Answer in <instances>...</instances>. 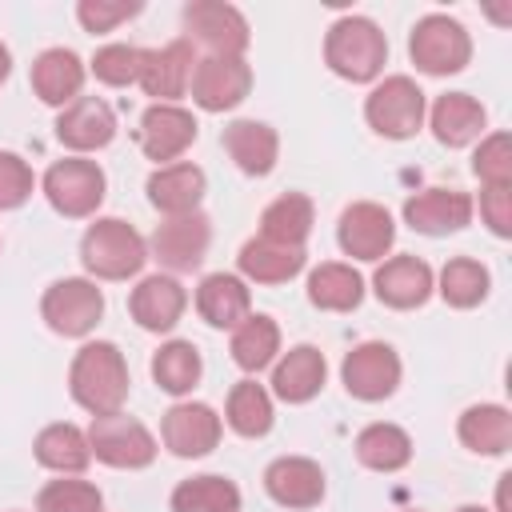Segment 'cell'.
Instances as JSON below:
<instances>
[{
  "instance_id": "1",
  "label": "cell",
  "mask_w": 512,
  "mask_h": 512,
  "mask_svg": "<svg viewBox=\"0 0 512 512\" xmlns=\"http://www.w3.org/2000/svg\"><path fill=\"white\" fill-rule=\"evenodd\" d=\"M68 384L80 408H88L92 416H108V412H120L128 400V364L116 344L92 340L76 352Z\"/></svg>"
},
{
  "instance_id": "2",
  "label": "cell",
  "mask_w": 512,
  "mask_h": 512,
  "mask_svg": "<svg viewBox=\"0 0 512 512\" xmlns=\"http://www.w3.org/2000/svg\"><path fill=\"white\" fill-rule=\"evenodd\" d=\"M324 60L336 76H344L352 84H368L380 76L384 60H388V40L368 16H340L328 28Z\"/></svg>"
},
{
  "instance_id": "3",
  "label": "cell",
  "mask_w": 512,
  "mask_h": 512,
  "mask_svg": "<svg viewBox=\"0 0 512 512\" xmlns=\"http://www.w3.org/2000/svg\"><path fill=\"white\" fill-rule=\"evenodd\" d=\"M80 260L100 280H128L144 268L148 244L132 224H124L116 216H104V220L88 224V232L80 240Z\"/></svg>"
},
{
  "instance_id": "4",
  "label": "cell",
  "mask_w": 512,
  "mask_h": 512,
  "mask_svg": "<svg viewBox=\"0 0 512 512\" xmlns=\"http://www.w3.org/2000/svg\"><path fill=\"white\" fill-rule=\"evenodd\" d=\"M408 56H412V64H416L420 72H428V76H448V72H460V68L468 64L472 40H468V32H464L460 20L432 12V16L416 20L412 40H408Z\"/></svg>"
},
{
  "instance_id": "5",
  "label": "cell",
  "mask_w": 512,
  "mask_h": 512,
  "mask_svg": "<svg viewBox=\"0 0 512 512\" xmlns=\"http://www.w3.org/2000/svg\"><path fill=\"white\" fill-rule=\"evenodd\" d=\"M364 116H368V124H372L380 136H388V140H408V136H416V128L424 124V92H420V84L408 80V76H388V80H380V84L368 92Z\"/></svg>"
},
{
  "instance_id": "6",
  "label": "cell",
  "mask_w": 512,
  "mask_h": 512,
  "mask_svg": "<svg viewBox=\"0 0 512 512\" xmlns=\"http://www.w3.org/2000/svg\"><path fill=\"white\" fill-rule=\"evenodd\" d=\"M88 448L96 460H104L108 468H148L156 456V440L152 432L124 416V412H108V416H92L88 428Z\"/></svg>"
},
{
  "instance_id": "7",
  "label": "cell",
  "mask_w": 512,
  "mask_h": 512,
  "mask_svg": "<svg viewBox=\"0 0 512 512\" xmlns=\"http://www.w3.org/2000/svg\"><path fill=\"white\" fill-rule=\"evenodd\" d=\"M44 196L60 216H72V220L92 216L104 200V172L96 160H80V156L60 160L44 172Z\"/></svg>"
},
{
  "instance_id": "8",
  "label": "cell",
  "mask_w": 512,
  "mask_h": 512,
  "mask_svg": "<svg viewBox=\"0 0 512 512\" xmlns=\"http://www.w3.org/2000/svg\"><path fill=\"white\" fill-rule=\"evenodd\" d=\"M40 312H44L52 332H60V336H88L100 324V316H104V296H100V288L92 280L68 276V280H56L44 292Z\"/></svg>"
},
{
  "instance_id": "9",
  "label": "cell",
  "mask_w": 512,
  "mask_h": 512,
  "mask_svg": "<svg viewBox=\"0 0 512 512\" xmlns=\"http://www.w3.org/2000/svg\"><path fill=\"white\" fill-rule=\"evenodd\" d=\"M184 28L188 44H204L208 56H244L248 48V20L240 8L220 4V0H196L184 8Z\"/></svg>"
},
{
  "instance_id": "10",
  "label": "cell",
  "mask_w": 512,
  "mask_h": 512,
  "mask_svg": "<svg viewBox=\"0 0 512 512\" xmlns=\"http://www.w3.org/2000/svg\"><path fill=\"white\" fill-rule=\"evenodd\" d=\"M192 100L204 112H228L236 108L252 88V68L244 56H204L192 68Z\"/></svg>"
},
{
  "instance_id": "11",
  "label": "cell",
  "mask_w": 512,
  "mask_h": 512,
  "mask_svg": "<svg viewBox=\"0 0 512 512\" xmlns=\"http://www.w3.org/2000/svg\"><path fill=\"white\" fill-rule=\"evenodd\" d=\"M340 376H344V388L356 396V400H384L396 392L400 384V356L380 344V340H368V344H356L344 364H340Z\"/></svg>"
},
{
  "instance_id": "12",
  "label": "cell",
  "mask_w": 512,
  "mask_h": 512,
  "mask_svg": "<svg viewBox=\"0 0 512 512\" xmlns=\"http://www.w3.org/2000/svg\"><path fill=\"white\" fill-rule=\"evenodd\" d=\"M336 240H340V248L352 260H380L392 248V240H396V224H392V216H388L384 204L360 200V204H348L340 212Z\"/></svg>"
},
{
  "instance_id": "13",
  "label": "cell",
  "mask_w": 512,
  "mask_h": 512,
  "mask_svg": "<svg viewBox=\"0 0 512 512\" xmlns=\"http://www.w3.org/2000/svg\"><path fill=\"white\" fill-rule=\"evenodd\" d=\"M208 240H212L208 216L204 212H184V216H168L164 224H156L152 252L172 272H192L208 252Z\"/></svg>"
},
{
  "instance_id": "14",
  "label": "cell",
  "mask_w": 512,
  "mask_h": 512,
  "mask_svg": "<svg viewBox=\"0 0 512 512\" xmlns=\"http://www.w3.org/2000/svg\"><path fill=\"white\" fill-rule=\"evenodd\" d=\"M404 220H408V228H416L424 236L460 232L472 220V196L456 192V188H424L404 200Z\"/></svg>"
},
{
  "instance_id": "15",
  "label": "cell",
  "mask_w": 512,
  "mask_h": 512,
  "mask_svg": "<svg viewBox=\"0 0 512 512\" xmlns=\"http://www.w3.org/2000/svg\"><path fill=\"white\" fill-rule=\"evenodd\" d=\"M56 136L72 152H96L116 136V116L100 96H76L56 116Z\"/></svg>"
},
{
  "instance_id": "16",
  "label": "cell",
  "mask_w": 512,
  "mask_h": 512,
  "mask_svg": "<svg viewBox=\"0 0 512 512\" xmlns=\"http://www.w3.org/2000/svg\"><path fill=\"white\" fill-rule=\"evenodd\" d=\"M140 148L152 160H176L196 140V120L180 104H152L140 116Z\"/></svg>"
},
{
  "instance_id": "17",
  "label": "cell",
  "mask_w": 512,
  "mask_h": 512,
  "mask_svg": "<svg viewBox=\"0 0 512 512\" xmlns=\"http://www.w3.org/2000/svg\"><path fill=\"white\" fill-rule=\"evenodd\" d=\"M264 488L284 508H312L324 500V472L308 456H280L268 464Z\"/></svg>"
},
{
  "instance_id": "18",
  "label": "cell",
  "mask_w": 512,
  "mask_h": 512,
  "mask_svg": "<svg viewBox=\"0 0 512 512\" xmlns=\"http://www.w3.org/2000/svg\"><path fill=\"white\" fill-rule=\"evenodd\" d=\"M192 44L188 40H172L164 48H152L144 56V72H140V88L148 96H156V104H172L176 96L188 92L192 84Z\"/></svg>"
},
{
  "instance_id": "19",
  "label": "cell",
  "mask_w": 512,
  "mask_h": 512,
  "mask_svg": "<svg viewBox=\"0 0 512 512\" xmlns=\"http://www.w3.org/2000/svg\"><path fill=\"white\" fill-rule=\"evenodd\" d=\"M160 432L176 456H208L220 444V416L208 404H172Z\"/></svg>"
},
{
  "instance_id": "20",
  "label": "cell",
  "mask_w": 512,
  "mask_h": 512,
  "mask_svg": "<svg viewBox=\"0 0 512 512\" xmlns=\"http://www.w3.org/2000/svg\"><path fill=\"white\" fill-rule=\"evenodd\" d=\"M372 288L388 308H420L432 296V268L416 256H392L376 268Z\"/></svg>"
},
{
  "instance_id": "21",
  "label": "cell",
  "mask_w": 512,
  "mask_h": 512,
  "mask_svg": "<svg viewBox=\"0 0 512 512\" xmlns=\"http://www.w3.org/2000/svg\"><path fill=\"white\" fill-rule=\"evenodd\" d=\"M184 304H188V296H184L180 280H172V276H148V280H140V284L132 288L128 312H132V320H136L140 328H148V332H168V328H176V320L184 316Z\"/></svg>"
},
{
  "instance_id": "22",
  "label": "cell",
  "mask_w": 512,
  "mask_h": 512,
  "mask_svg": "<svg viewBox=\"0 0 512 512\" xmlns=\"http://www.w3.org/2000/svg\"><path fill=\"white\" fill-rule=\"evenodd\" d=\"M84 88V64L76 52L68 48H48L32 60V92L44 100V104H56V108H68Z\"/></svg>"
},
{
  "instance_id": "23",
  "label": "cell",
  "mask_w": 512,
  "mask_h": 512,
  "mask_svg": "<svg viewBox=\"0 0 512 512\" xmlns=\"http://www.w3.org/2000/svg\"><path fill=\"white\" fill-rule=\"evenodd\" d=\"M196 312L212 324V328H236L252 316V296L244 288L240 276L232 272H212L200 280L196 288Z\"/></svg>"
},
{
  "instance_id": "24",
  "label": "cell",
  "mask_w": 512,
  "mask_h": 512,
  "mask_svg": "<svg viewBox=\"0 0 512 512\" xmlns=\"http://www.w3.org/2000/svg\"><path fill=\"white\" fill-rule=\"evenodd\" d=\"M224 148L248 176H268L280 156V136L264 120H232L224 128Z\"/></svg>"
},
{
  "instance_id": "25",
  "label": "cell",
  "mask_w": 512,
  "mask_h": 512,
  "mask_svg": "<svg viewBox=\"0 0 512 512\" xmlns=\"http://www.w3.org/2000/svg\"><path fill=\"white\" fill-rule=\"evenodd\" d=\"M204 196V172L196 164H164L148 176V200L152 208H160L164 216H184V212H196Z\"/></svg>"
},
{
  "instance_id": "26",
  "label": "cell",
  "mask_w": 512,
  "mask_h": 512,
  "mask_svg": "<svg viewBox=\"0 0 512 512\" xmlns=\"http://www.w3.org/2000/svg\"><path fill=\"white\" fill-rule=\"evenodd\" d=\"M324 372H328V368H324L320 348L296 344V348H288L284 360L276 364V372H272V392H276L280 400H288V404H304V400H312V396L320 392Z\"/></svg>"
},
{
  "instance_id": "27",
  "label": "cell",
  "mask_w": 512,
  "mask_h": 512,
  "mask_svg": "<svg viewBox=\"0 0 512 512\" xmlns=\"http://www.w3.org/2000/svg\"><path fill=\"white\" fill-rule=\"evenodd\" d=\"M484 120H488V116H484L480 100L468 96V92H448V96H440V100L432 104V132H436V140L448 144V148L472 144V140L484 132Z\"/></svg>"
},
{
  "instance_id": "28",
  "label": "cell",
  "mask_w": 512,
  "mask_h": 512,
  "mask_svg": "<svg viewBox=\"0 0 512 512\" xmlns=\"http://www.w3.org/2000/svg\"><path fill=\"white\" fill-rule=\"evenodd\" d=\"M236 260H240V272L256 284H284L304 268V248H288V244L256 236L240 248Z\"/></svg>"
},
{
  "instance_id": "29",
  "label": "cell",
  "mask_w": 512,
  "mask_h": 512,
  "mask_svg": "<svg viewBox=\"0 0 512 512\" xmlns=\"http://www.w3.org/2000/svg\"><path fill=\"white\" fill-rule=\"evenodd\" d=\"M456 432H460L464 448H472L480 456H500L512 444V416L500 404H472L460 416V428Z\"/></svg>"
},
{
  "instance_id": "30",
  "label": "cell",
  "mask_w": 512,
  "mask_h": 512,
  "mask_svg": "<svg viewBox=\"0 0 512 512\" xmlns=\"http://www.w3.org/2000/svg\"><path fill=\"white\" fill-rule=\"evenodd\" d=\"M36 460L52 472H64V476H76L88 468L92 460V448H88V432H80L76 424H48L40 436H36Z\"/></svg>"
},
{
  "instance_id": "31",
  "label": "cell",
  "mask_w": 512,
  "mask_h": 512,
  "mask_svg": "<svg viewBox=\"0 0 512 512\" xmlns=\"http://www.w3.org/2000/svg\"><path fill=\"white\" fill-rule=\"evenodd\" d=\"M308 232H312V200L300 196V192H284L260 216V236L264 240H276V244H288V248H304Z\"/></svg>"
},
{
  "instance_id": "32",
  "label": "cell",
  "mask_w": 512,
  "mask_h": 512,
  "mask_svg": "<svg viewBox=\"0 0 512 512\" xmlns=\"http://www.w3.org/2000/svg\"><path fill=\"white\" fill-rule=\"evenodd\" d=\"M308 300L324 312H352L364 300V280L352 264H320L308 276Z\"/></svg>"
},
{
  "instance_id": "33",
  "label": "cell",
  "mask_w": 512,
  "mask_h": 512,
  "mask_svg": "<svg viewBox=\"0 0 512 512\" xmlns=\"http://www.w3.org/2000/svg\"><path fill=\"white\" fill-rule=\"evenodd\" d=\"M356 456L372 472H396V468H404L412 460V440L396 424H368L356 436Z\"/></svg>"
},
{
  "instance_id": "34",
  "label": "cell",
  "mask_w": 512,
  "mask_h": 512,
  "mask_svg": "<svg viewBox=\"0 0 512 512\" xmlns=\"http://www.w3.org/2000/svg\"><path fill=\"white\" fill-rule=\"evenodd\" d=\"M280 352V328L272 316H248L244 324L232 328V360L244 372H260L276 360Z\"/></svg>"
},
{
  "instance_id": "35",
  "label": "cell",
  "mask_w": 512,
  "mask_h": 512,
  "mask_svg": "<svg viewBox=\"0 0 512 512\" xmlns=\"http://www.w3.org/2000/svg\"><path fill=\"white\" fill-rule=\"evenodd\" d=\"M172 512H240V488L224 476H192L176 484Z\"/></svg>"
},
{
  "instance_id": "36",
  "label": "cell",
  "mask_w": 512,
  "mask_h": 512,
  "mask_svg": "<svg viewBox=\"0 0 512 512\" xmlns=\"http://www.w3.org/2000/svg\"><path fill=\"white\" fill-rule=\"evenodd\" d=\"M200 352L188 344V340H168L156 356H152V380L164 388V392H172V396H184V392H192L196 388V380H200Z\"/></svg>"
},
{
  "instance_id": "37",
  "label": "cell",
  "mask_w": 512,
  "mask_h": 512,
  "mask_svg": "<svg viewBox=\"0 0 512 512\" xmlns=\"http://www.w3.org/2000/svg\"><path fill=\"white\" fill-rule=\"evenodd\" d=\"M228 424L240 436H264L272 428V396L256 380H240L228 392Z\"/></svg>"
},
{
  "instance_id": "38",
  "label": "cell",
  "mask_w": 512,
  "mask_h": 512,
  "mask_svg": "<svg viewBox=\"0 0 512 512\" xmlns=\"http://www.w3.org/2000/svg\"><path fill=\"white\" fill-rule=\"evenodd\" d=\"M440 296L452 308H476L488 296V268L480 260H468V256L448 260L440 268Z\"/></svg>"
},
{
  "instance_id": "39",
  "label": "cell",
  "mask_w": 512,
  "mask_h": 512,
  "mask_svg": "<svg viewBox=\"0 0 512 512\" xmlns=\"http://www.w3.org/2000/svg\"><path fill=\"white\" fill-rule=\"evenodd\" d=\"M144 48L136 44H104L96 56H92V72L100 84H112V88H124V84H140V72H144Z\"/></svg>"
},
{
  "instance_id": "40",
  "label": "cell",
  "mask_w": 512,
  "mask_h": 512,
  "mask_svg": "<svg viewBox=\"0 0 512 512\" xmlns=\"http://www.w3.org/2000/svg\"><path fill=\"white\" fill-rule=\"evenodd\" d=\"M104 496L88 480H52L36 496V512H100Z\"/></svg>"
},
{
  "instance_id": "41",
  "label": "cell",
  "mask_w": 512,
  "mask_h": 512,
  "mask_svg": "<svg viewBox=\"0 0 512 512\" xmlns=\"http://www.w3.org/2000/svg\"><path fill=\"white\" fill-rule=\"evenodd\" d=\"M472 168L484 180V188H512V136L508 132L484 136L480 148H476Z\"/></svg>"
},
{
  "instance_id": "42",
  "label": "cell",
  "mask_w": 512,
  "mask_h": 512,
  "mask_svg": "<svg viewBox=\"0 0 512 512\" xmlns=\"http://www.w3.org/2000/svg\"><path fill=\"white\" fill-rule=\"evenodd\" d=\"M136 12H140L136 0H80L76 4V16L88 32H112L116 24L132 20Z\"/></svg>"
},
{
  "instance_id": "43",
  "label": "cell",
  "mask_w": 512,
  "mask_h": 512,
  "mask_svg": "<svg viewBox=\"0 0 512 512\" xmlns=\"http://www.w3.org/2000/svg\"><path fill=\"white\" fill-rule=\"evenodd\" d=\"M32 168L16 152H0V212L20 208L32 196Z\"/></svg>"
},
{
  "instance_id": "44",
  "label": "cell",
  "mask_w": 512,
  "mask_h": 512,
  "mask_svg": "<svg viewBox=\"0 0 512 512\" xmlns=\"http://www.w3.org/2000/svg\"><path fill=\"white\" fill-rule=\"evenodd\" d=\"M480 216L496 236H512V192L508 188H484L480 192Z\"/></svg>"
},
{
  "instance_id": "45",
  "label": "cell",
  "mask_w": 512,
  "mask_h": 512,
  "mask_svg": "<svg viewBox=\"0 0 512 512\" xmlns=\"http://www.w3.org/2000/svg\"><path fill=\"white\" fill-rule=\"evenodd\" d=\"M508 484H512V476L504 472L500 484H496V512H512V508H508Z\"/></svg>"
},
{
  "instance_id": "46",
  "label": "cell",
  "mask_w": 512,
  "mask_h": 512,
  "mask_svg": "<svg viewBox=\"0 0 512 512\" xmlns=\"http://www.w3.org/2000/svg\"><path fill=\"white\" fill-rule=\"evenodd\" d=\"M8 72H12V56H8V48L0 44V80H4Z\"/></svg>"
},
{
  "instance_id": "47",
  "label": "cell",
  "mask_w": 512,
  "mask_h": 512,
  "mask_svg": "<svg viewBox=\"0 0 512 512\" xmlns=\"http://www.w3.org/2000/svg\"><path fill=\"white\" fill-rule=\"evenodd\" d=\"M456 512H484V508H476V504H464V508H456Z\"/></svg>"
}]
</instances>
